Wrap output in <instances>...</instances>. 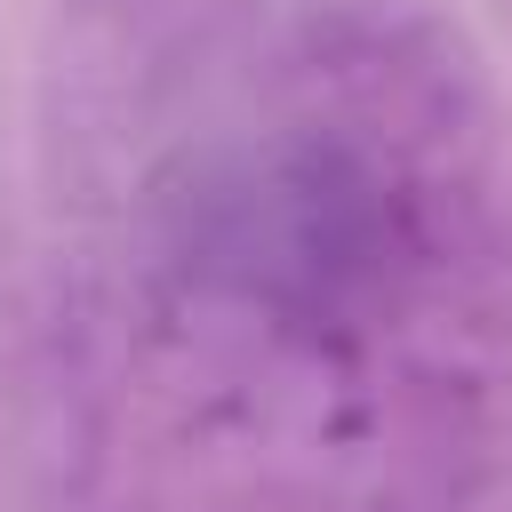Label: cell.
Wrapping results in <instances>:
<instances>
[{
    "instance_id": "obj_1",
    "label": "cell",
    "mask_w": 512,
    "mask_h": 512,
    "mask_svg": "<svg viewBox=\"0 0 512 512\" xmlns=\"http://www.w3.org/2000/svg\"><path fill=\"white\" fill-rule=\"evenodd\" d=\"M192 248L232 296L328 312L376 288L392 248V200L376 168L336 144H264L200 192Z\"/></svg>"
}]
</instances>
